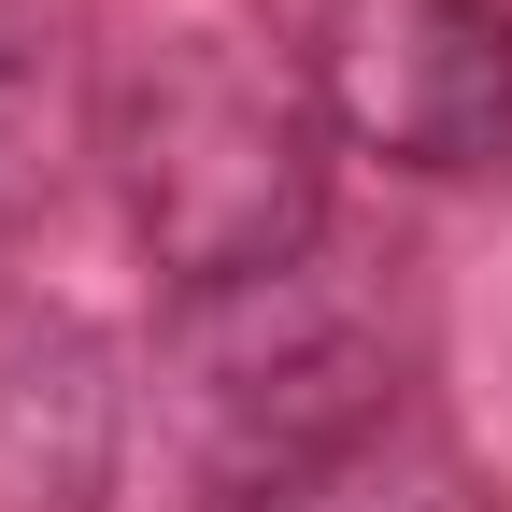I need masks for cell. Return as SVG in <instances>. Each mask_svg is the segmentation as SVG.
<instances>
[{
	"label": "cell",
	"instance_id": "cell-4",
	"mask_svg": "<svg viewBox=\"0 0 512 512\" xmlns=\"http://www.w3.org/2000/svg\"><path fill=\"white\" fill-rule=\"evenodd\" d=\"M128 441L114 342L57 299H0V512H100Z\"/></svg>",
	"mask_w": 512,
	"mask_h": 512
},
{
	"label": "cell",
	"instance_id": "cell-5",
	"mask_svg": "<svg viewBox=\"0 0 512 512\" xmlns=\"http://www.w3.org/2000/svg\"><path fill=\"white\" fill-rule=\"evenodd\" d=\"M86 143V72L57 0H0V228L57 200V171Z\"/></svg>",
	"mask_w": 512,
	"mask_h": 512
},
{
	"label": "cell",
	"instance_id": "cell-1",
	"mask_svg": "<svg viewBox=\"0 0 512 512\" xmlns=\"http://www.w3.org/2000/svg\"><path fill=\"white\" fill-rule=\"evenodd\" d=\"M313 100L285 57H256L242 29H157L128 43V72L100 86V157L128 185V228L171 271V299L242 285L271 256L313 242L328 214V157H313Z\"/></svg>",
	"mask_w": 512,
	"mask_h": 512
},
{
	"label": "cell",
	"instance_id": "cell-3",
	"mask_svg": "<svg viewBox=\"0 0 512 512\" xmlns=\"http://www.w3.org/2000/svg\"><path fill=\"white\" fill-rule=\"evenodd\" d=\"M313 100L399 171H484L512 143V15L498 0H328Z\"/></svg>",
	"mask_w": 512,
	"mask_h": 512
},
{
	"label": "cell",
	"instance_id": "cell-2",
	"mask_svg": "<svg viewBox=\"0 0 512 512\" xmlns=\"http://www.w3.org/2000/svg\"><path fill=\"white\" fill-rule=\"evenodd\" d=\"M399 370H413L399 285L370 256H328V242L271 256L242 285L171 299V342H157V384H171L185 441L242 498H271L299 470L356 456V441H384L399 427Z\"/></svg>",
	"mask_w": 512,
	"mask_h": 512
},
{
	"label": "cell",
	"instance_id": "cell-6",
	"mask_svg": "<svg viewBox=\"0 0 512 512\" xmlns=\"http://www.w3.org/2000/svg\"><path fill=\"white\" fill-rule=\"evenodd\" d=\"M256 512H470V484H456V456H441L427 427H384V441H356V456L271 484Z\"/></svg>",
	"mask_w": 512,
	"mask_h": 512
},
{
	"label": "cell",
	"instance_id": "cell-7",
	"mask_svg": "<svg viewBox=\"0 0 512 512\" xmlns=\"http://www.w3.org/2000/svg\"><path fill=\"white\" fill-rule=\"evenodd\" d=\"M242 512H256V498H242Z\"/></svg>",
	"mask_w": 512,
	"mask_h": 512
}]
</instances>
